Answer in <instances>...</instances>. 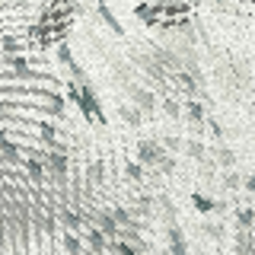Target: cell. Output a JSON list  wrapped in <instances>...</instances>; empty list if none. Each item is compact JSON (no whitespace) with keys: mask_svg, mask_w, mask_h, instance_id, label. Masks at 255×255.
<instances>
[{"mask_svg":"<svg viewBox=\"0 0 255 255\" xmlns=\"http://www.w3.org/2000/svg\"><path fill=\"white\" fill-rule=\"evenodd\" d=\"M236 220H239V227H243V230H249L252 223H255V214L252 211H236Z\"/></svg>","mask_w":255,"mask_h":255,"instance_id":"6","label":"cell"},{"mask_svg":"<svg viewBox=\"0 0 255 255\" xmlns=\"http://www.w3.org/2000/svg\"><path fill=\"white\" fill-rule=\"evenodd\" d=\"M163 156V150L156 147V143H140V159H147V163H153V159Z\"/></svg>","mask_w":255,"mask_h":255,"instance_id":"3","label":"cell"},{"mask_svg":"<svg viewBox=\"0 0 255 255\" xmlns=\"http://www.w3.org/2000/svg\"><path fill=\"white\" fill-rule=\"evenodd\" d=\"M217 159H220V166H230V169H233V163H236V156H233V150H230V147H220L217 150Z\"/></svg>","mask_w":255,"mask_h":255,"instance_id":"4","label":"cell"},{"mask_svg":"<svg viewBox=\"0 0 255 255\" xmlns=\"http://www.w3.org/2000/svg\"><path fill=\"white\" fill-rule=\"evenodd\" d=\"M220 230H223V227H217V223H204V227H201V233H204L207 239H217V243H220V239H223Z\"/></svg>","mask_w":255,"mask_h":255,"instance_id":"5","label":"cell"},{"mask_svg":"<svg viewBox=\"0 0 255 255\" xmlns=\"http://www.w3.org/2000/svg\"><path fill=\"white\" fill-rule=\"evenodd\" d=\"M169 255H188V243H185V236H182L179 227L169 230Z\"/></svg>","mask_w":255,"mask_h":255,"instance_id":"1","label":"cell"},{"mask_svg":"<svg viewBox=\"0 0 255 255\" xmlns=\"http://www.w3.org/2000/svg\"><path fill=\"white\" fill-rule=\"evenodd\" d=\"M223 185H227V188H243V175L230 169V172H227V179H223Z\"/></svg>","mask_w":255,"mask_h":255,"instance_id":"7","label":"cell"},{"mask_svg":"<svg viewBox=\"0 0 255 255\" xmlns=\"http://www.w3.org/2000/svg\"><path fill=\"white\" fill-rule=\"evenodd\" d=\"M122 255H134V249H128V246H122Z\"/></svg>","mask_w":255,"mask_h":255,"instance_id":"11","label":"cell"},{"mask_svg":"<svg viewBox=\"0 0 255 255\" xmlns=\"http://www.w3.org/2000/svg\"><path fill=\"white\" fill-rule=\"evenodd\" d=\"M188 153H191V156H195V159H201V163H204V143H198V140H191V143H188Z\"/></svg>","mask_w":255,"mask_h":255,"instance_id":"8","label":"cell"},{"mask_svg":"<svg viewBox=\"0 0 255 255\" xmlns=\"http://www.w3.org/2000/svg\"><path fill=\"white\" fill-rule=\"evenodd\" d=\"M191 207H195L198 214H211L214 207H217V201L207 198V195H201V191H195V195H191Z\"/></svg>","mask_w":255,"mask_h":255,"instance_id":"2","label":"cell"},{"mask_svg":"<svg viewBox=\"0 0 255 255\" xmlns=\"http://www.w3.org/2000/svg\"><path fill=\"white\" fill-rule=\"evenodd\" d=\"M159 166H163V169H166V172H172V169H175V163H172V159H169V156H159Z\"/></svg>","mask_w":255,"mask_h":255,"instance_id":"9","label":"cell"},{"mask_svg":"<svg viewBox=\"0 0 255 255\" xmlns=\"http://www.w3.org/2000/svg\"><path fill=\"white\" fill-rule=\"evenodd\" d=\"M243 188H249V191H255V175H243Z\"/></svg>","mask_w":255,"mask_h":255,"instance_id":"10","label":"cell"}]
</instances>
